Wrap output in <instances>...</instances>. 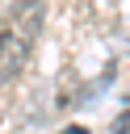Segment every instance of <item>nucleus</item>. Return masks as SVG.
I'll list each match as a JSON object with an SVG mask.
<instances>
[{"label": "nucleus", "mask_w": 130, "mask_h": 134, "mask_svg": "<svg viewBox=\"0 0 130 134\" xmlns=\"http://www.w3.org/2000/svg\"><path fill=\"white\" fill-rule=\"evenodd\" d=\"M42 21H46L42 0H13L0 13V88L25 71L34 46L42 38Z\"/></svg>", "instance_id": "1"}, {"label": "nucleus", "mask_w": 130, "mask_h": 134, "mask_svg": "<svg viewBox=\"0 0 130 134\" xmlns=\"http://www.w3.org/2000/svg\"><path fill=\"white\" fill-rule=\"evenodd\" d=\"M109 134H130V109H122V113L109 121Z\"/></svg>", "instance_id": "2"}, {"label": "nucleus", "mask_w": 130, "mask_h": 134, "mask_svg": "<svg viewBox=\"0 0 130 134\" xmlns=\"http://www.w3.org/2000/svg\"><path fill=\"white\" fill-rule=\"evenodd\" d=\"M63 134H88V130H84V126H67Z\"/></svg>", "instance_id": "3"}]
</instances>
